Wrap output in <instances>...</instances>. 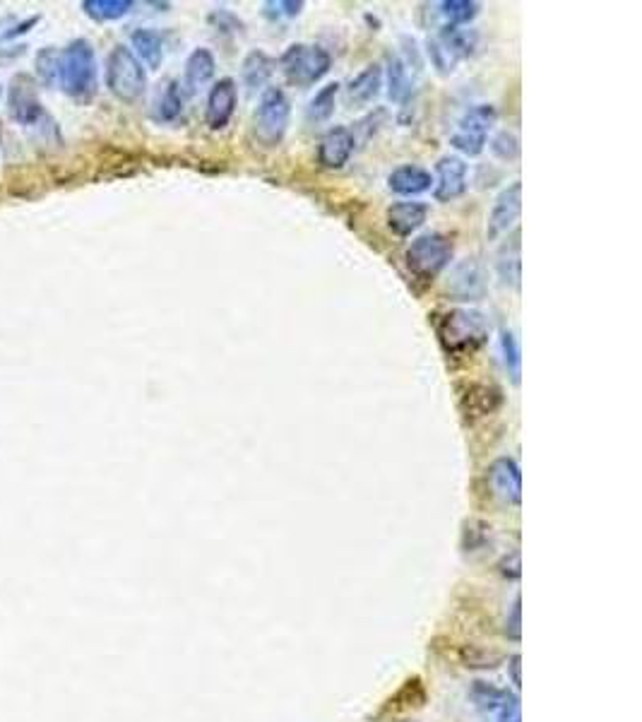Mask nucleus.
<instances>
[{
	"instance_id": "2",
	"label": "nucleus",
	"mask_w": 642,
	"mask_h": 722,
	"mask_svg": "<svg viewBox=\"0 0 642 722\" xmlns=\"http://www.w3.org/2000/svg\"><path fill=\"white\" fill-rule=\"evenodd\" d=\"M7 109L10 116L20 123L22 128L27 130L29 135L35 137L36 143L46 145H61V128L54 121V116L44 109V104L36 99L35 80L29 75H17L10 87L7 96Z\"/></svg>"
},
{
	"instance_id": "21",
	"label": "nucleus",
	"mask_w": 642,
	"mask_h": 722,
	"mask_svg": "<svg viewBox=\"0 0 642 722\" xmlns=\"http://www.w3.org/2000/svg\"><path fill=\"white\" fill-rule=\"evenodd\" d=\"M337 96H339V82H330L316 92L308 106H306V123L308 125H325L335 116L337 109Z\"/></svg>"
},
{
	"instance_id": "19",
	"label": "nucleus",
	"mask_w": 642,
	"mask_h": 722,
	"mask_svg": "<svg viewBox=\"0 0 642 722\" xmlns=\"http://www.w3.org/2000/svg\"><path fill=\"white\" fill-rule=\"evenodd\" d=\"M216 73V61L210 48H196L186 61V77L183 87H188V95H196L197 89L210 85Z\"/></svg>"
},
{
	"instance_id": "8",
	"label": "nucleus",
	"mask_w": 642,
	"mask_h": 722,
	"mask_svg": "<svg viewBox=\"0 0 642 722\" xmlns=\"http://www.w3.org/2000/svg\"><path fill=\"white\" fill-rule=\"evenodd\" d=\"M498 121V111L494 104H474L465 111L455 125L450 145L455 150L462 152L465 157H479L488 143V135Z\"/></svg>"
},
{
	"instance_id": "37",
	"label": "nucleus",
	"mask_w": 642,
	"mask_h": 722,
	"mask_svg": "<svg viewBox=\"0 0 642 722\" xmlns=\"http://www.w3.org/2000/svg\"><path fill=\"white\" fill-rule=\"evenodd\" d=\"M503 631H506L507 641L520 643V638H522V600H520V595L515 597L513 607H510V612H507L506 628H503Z\"/></svg>"
},
{
	"instance_id": "41",
	"label": "nucleus",
	"mask_w": 642,
	"mask_h": 722,
	"mask_svg": "<svg viewBox=\"0 0 642 722\" xmlns=\"http://www.w3.org/2000/svg\"><path fill=\"white\" fill-rule=\"evenodd\" d=\"M36 22H39V17H29V20H25L22 25H17V27H13L10 32H5V35H3V39L10 41V39H17L20 35H27L29 29L35 27Z\"/></svg>"
},
{
	"instance_id": "10",
	"label": "nucleus",
	"mask_w": 642,
	"mask_h": 722,
	"mask_svg": "<svg viewBox=\"0 0 642 722\" xmlns=\"http://www.w3.org/2000/svg\"><path fill=\"white\" fill-rule=\"evenodd\" d=\"M446 292L453 301H479L487 294V273L476 258L455 263L447 275Z\"/></svg>"
},
{
	"instance_id": "31",
	"label": "nucleus",
	"mask_w": 642,
	"mask_h": 722,
	"mask_svg": "<svg viewBox=\"0 0 642 722\" xmlns=\"http://www.w3.org/2000/svg\"><path fill=\"white\" fill-rule=\"evenodd\" d=\"M500 349H503V361H506L507 376L513 378L515 386H520L522 376V356H520V345L510 330H500Z\"/></svg>"
},
{
	"instance_id": "24",
	"label": "nucleus",
	"mask_w": 642,
	"mask_h": 722,
	"mask_svg": "<svg viewBox=\"0 0 642 722\" xmlns=\"http://www.w3.org/2000/svg\"><path fill=\"white\" fill-rule=\"evenodd\" d=\"M133 7V0H82V10L95 22L123 20Z\"/></svg>"
},
{
	"instance_id": "12",
	"label": "nucleus",
	"mask_w": 642,
	"mask_h": 722,
	"mask_svg": "<svg viewBox=\"0 0 642 722\" xmlns=\"http://www.w3.org/2000/svg\"><path fill=\"white\" fill-rule=\"evenodd\" d=\"M466 176H469V169H466L465 159L455 157V155L440 157L436 164V176H433V198L438 203L462 198L469 186Z\"/></svg>"
},
{
	"instance_id": "13",
	"label": "nucleus",
	"mask_w": 642,
	"mask_h": 722,
	"mask_svg": "<svg viewBox=\"0 0 642 722\" xmlns=\"http://www.w3.org/2000/svg\"><path fill=\"white\" fill-rule=\"evenodd\" d=\"M488 486L494 496L507 506H520L522 501V472L513 457H496L487 470Z\"/></svg>"
},
{
	"instance_id": "7",
	"label": "nucleus",
	"mask_w": 642,
	"mask_h": 722,
	"mask_svg": "<svg viewBox=\"0 0 642 722\" xmlns=\"http://www.w3.org/2000/svg\"><path fill=\"white\" fill-rule=\"evenodd\" d=\"M332 58L323 46L316 44H291L279 55V68L286 80L296 87H311L330 73Z\"/></svg>"
},
{
	"instance_id": "35",
	"label": "nucleus",
	"mask_w": 642,
	"mask_h": 722,
	"mask_svg": "<svg viewBox=\"0 0 642 722\" xmlns=\"http://www.w3.org/2000/svg\"><path fill=\"white\" fill-rule=\"evenodd\" d=\"M265 17H272V20H279V17H296L304 10V3L301 0H270L265 3Z\"/></svg>"
},
{
	"instance_id": "25",
	"label": "nucleus",
	"mask_w": 642,
	"mask_h": 722,
	"mask_svg": "<svg viewBox=\"0 0 642 722\" xmlns=\"http://www.w3.org/2000/svg\"><path fill=\"white\" fill-rule=\"evenodd\" d=\"M479 15V3L474 0H443L438 3V17L443 27H462Z\"/></svg>"
},
{
	"instance_id": "32",
	"label": "nucleus",
	"mask_w": 642,
	"mask_h": 722,
	"mask_svg": "<svg viewBox=\"0 0 642 722\" xmlns=\"http://www.w3.org/2000/svg\"><path fill=\"white\" fill-rule=\"evenodd\" d=\"M491 152L503 162H515L520 157V137L515 135L513 130H500L491 140Z\"/></svg>"
},
{
	"instance_id": "3",
	"label": "nucleus",
	"mask_w": 642,
	"mask_h": 722,
	"mask_svg": "<svg viewBox=\"0 0 642 722\" xmlns=\"http://www.w3.org/2000/svg\"><path fill=\"white\" fill-rule=\"evenodd\" d=\"M61 89L75 102H89L99 87L96 54L87 39H75L61 51Z\"/></svg>"
},
{
	"instance_id": "34",
	"label": "nucleus",
	"mask_w": 642,
	"mask_h": 722,
	"mask_svg": "<svg viewBox=\"0 0 642 722\" xmlns=\"http://www.w3.org/2000/svg\"><path fill=\"white\" fill-rule=\"evenodd\" d=\"M210 25L215 27L216 35H238V32H244V22L238 20L234 13H229V10H224V7L212 10Z\"/></svg>"
},
{
	"instance_id": "30",
	"label": "nucleus",
	"mask_w": 642,
	"mask_h": 722,
	"mask_svg": "<svg viewBox=\"0 0 642 722\" xmlns=\"http://www.w3.org/2000/svg\"><path fill=\"white\" fill-rule=\"evenodd\" d=\"M58 73H61V54L54 46L41 48L36 54V77L44 82L46 87L58 85Z\"/></svg>"
},
{
	"instance_id": "27",
	"label": "nucleus",
	"mask_w": 642,
	"mask_h": 722,
	"mask_svg": "<svg viewBox=\"0 0 642 722\" xmlns=\"http://www.w3.org/2000/svg\"><path fill=\"white\" fill-rule=\"evenodd\" d=\"M469 698H472L474 706L481 713H498L503 708V703L510 698V694H507L506 688H498L488 682H474L472 691H469Z\"/></svg>"
},
{
	"instance_id": "33",
	"label": "nucleus",
	"mask_w": 642,
	"mask_h": 722,
	"mask_svg": "<svg viewBox=\"0 0 642 722\" xmlns=\"http://www.w3.org/2000/svg\"><path fill=\"white\" fill-rule=\"evenodd\" d=\"M498 273H500V277H503L506 282H510V285H515V286L520 285V244L513 248V256L507 253V248L500 253Z\"/></svg>"
},
{
	"instance_id": "4",
	"label": "nucleus",
	"mask_w": 642,
	"mask_h": 722,
	"mask_svg": "<svg viewBox=\"0 0 642 722\" xmlns=\"http://www.w3.org/2000/svg\"><path fill=\"white\" fill-rule=\"evenodd\" d=\"M106 87L123 104L140 102L147 92V70L128 46H114L106 58Z\"/></svg>"
},
{
	"instance_id": "20",
	"label": "nucleus",
	"mask_w": 642,
	"mask_h": 722,
	"mask_svg": "<svg viewBox=\"0 0 642 722\" xmlns=\"http://www.w3.org/2000/svg\"><path fill=\"white\" fill-rule=\"evenodd\" d=\"M130 44H133V54L140 63H145L149 70H156L162 65L164 61V39L159 32L155 29H135L133 36H130Z\"/></svg>"
},
{
	"instance_id": "26",
	"label": "nucleus",
	"mask_w": 642,
	"mask_h": 722,
	"mask_svg": "<svg viewBox=\"0 0 642 722\" xmlns=\"http://www.w3.org/2000/svg\"><path fill=\"white\" fill-rule=\"evenodd\" d=\"M183 114L181 82L171 80L155 104V118L159 123H174Z\"/></svg>"
},
{
	"instance_id": "18",
	"label": "nucleus",
	"mask_w": 642,
	"mask_h": 722,
	"mask_svg": "<svg viewBox=\"0 0 642 722\" xmlns=\"http://www.w3.org/2000/svg\"><path fill=\"white\" fill-rule=\"evenodd\" d=\"M383 89V68L380 65H368L358 73L356 77H352L349 87H346V104L354 109L368 106L380 96Z\"/></svg>"
},
{
	"instance_id": "9",
	"label": "nucleus",
	"mask_w": 642,
	"mask_h": 722,
	"mask_svg": "<svg viewBox=\"0 0 642 722\" xmlns=\"http://www.w3.org/2000/svg\"><path fill=\"white\" fill-rule=\"evenodd\" d=\"M479 44V35L474 29L462 27H440L438 35L428 39V55L436 68L447 75L457 68V63L469 58Z\"/></svg>"
},
{
	"instance_id": "23",
	"label": "nucleus",
	"mask_w": 642,
	"mask_h": 722,
	"mask_svg": "<svg viewBox=\"0 0 642 722\" xmlns=\"http://www.w3.org/2000/svg\"><path fill=\"white\" fill-rule=\"evenodd\" d=\"M387 96L395 104H406L412 96V77L409 68L399 55L387 58Z\"/></svg>"
},
{
	"instance_id": "22",
	"label": "nucleus",
	"mask_w": 642,
	"mask_h": 722,
	"mask_svg": "<svg viewBox=\"0 0 642 722\" xmlns=\"http://www.w3.org/2000/svg\"><path fill=\"white\" fill-rule=\"evenodd\" d=\"M272 73H275V61H272L265 51H250V54L246 55L241 75H244L246 87H248L250 92L263 89L265 85L270 82Z\"/></svg>"
},
{
	"instance_id": "39",
	"label": "nucleus",
	"mask_w": 642,
	"mask_h": 722,
	"mask_svg": "<svg viewBox=\"0 0 642 722\" xmlns=\"http://www.w3.org/2000/svg\"><path fill=\"white\" fill-rule=\"evenodd\" d=\"M498 722H522V710H520V698L510 696L503 708L498 710Z\"/></svg>"
},
{
	"instance_id": "1",
	"label": "nucleus",
	"mask_w": 642,
	"mask_h": 722,
	"mask_svg": "<svg viewBox=\"0 0 642 722\" xmlns=\"http://www.w3.org/2000/svg\"><path fill=\"white\" fill-rule=\"evenodd\" d=\"M491 333L487 316L474 308H450L436 318V335L450 356H466L484 347Z\"/></svg>"
},
{
	"instance_id": "6",
	"label": "nucleus",
	"mask_w": 642,
	"mask_h": 722,
	"mask_svg": "<svg viewBox=\"0 0 642 722\" xmlns=\"http://www.w3.org/2000/svg\"><path fill=\"white\" fill-rule=\"evenodd\" d=\"M291 104L286 99L285 89L265 87L257 102L256 116H253V133L263 147H277L285 140L289 130Z\"/></svg>"
},
{
	"instance_id": "5",
	"label": "nucleus",
	"mask_w": 642,
	"mask_h": 722,
	"mask_svg": "<svg viewBox=\"0 0 642 722\" xmlns=\"http://www.w3.org/2000/svg\"><path fill=\"white\" fill-rule=\"evenodd\" d=\"M455 244L450 236L440 232H426L416 236L412 244L406 246L405 263L412 270L414 277L419 280H433L438 277L453 260Z\"/></svg>"
},
{
	"instance_id": "11",
	"label": "nucleus",
	"mask_w": 642,
	"mask_h": 722,
	"mask_svg": "<svg viewBox=\"0 0 642 722\" xmlns=\"http://www.w3.org/2000/svg\"><path fill=\"white\" fill-rule=\"evenodd\" d=\"M522 212V184L515 181L507 188L496 196L494 205H491V212H488V222H487V239L488 241H498L500 236H506L520 219Z\"/></svg>"
},
{
	"instance_id": "16",
	"label": "nucleus",
	"mask_w": 642,
	"mask_h": 722,
	"mask_svg": "<svg viewBox=\"0 0 642 722\" xmlns=\"http://www.w3.org/2000/svg\"><path fill=\"white\" fill-rule=\"evenodd\" d=\"M387 186L399 198H416L421 193L431 191L433 176L431 171L419 164H402L387 176Z\"/></svg>"
},
{
	"instance_id": "14",
	"label": "nucleus",
	"mask_w": 642,
	"mask_h": 722,
	"mask_svg": "<svg viewBox=\"0 0 642 722\" xmlns=\"http://www.w3.org/2000/svg\"><path fill=\"white\" fill-rule=\"evenodd\" d=\"M354 147H356V137L346 125H335L320 137L318 143V164L323 169L337 171L342 166L349 164L354 155Z\"/></svg>"
},
{
	"instance_id": "40",
	"label": "nucleus",
	"mask_w": 642,
	"mask_h": 722,
	"mask_svg": "<svg viewBox=\"0 0 642 722\" xmlns=\"http://www.w3.org/2000/svg\"><path fill=\"white\" fill-rule=\"evenodd\" d=\"M507 672H510V682H513V687L517 688V691H520V687H522V657L517 653L507 657Z\"/></svg>"
},
{
	"instance_id": "29",
	"label": "nucleus",
	"mask_w": 642,
	"mask_h": 722,
	"mask_svg": "<svg viewBox=\"0 0 642 722\" xmlns=\"http://www.w3.org/2000/svg\"><path fill=\"white\" fill-rule=\"evenodd\" d=\"M457 657H460L462 667L466 669H494L500 665V657L498 653H494V650H487V647H479V646H460V653H457Z\"/></svg>"
},
{
	"instance_id": "28",
	"label": "nucleus",
	"mask_w": 642,
	"mask_h": 722,
	"mask_svg": "<svg viewBox=\"0 0 642 722\" xmlns=\"http://www.w3.org/2000/svg\"><path fill=\"white\" fill-rule=\"evenodd\" d=\"M428 694H426V687H424V682H421L419 677H412V679H406L405 687L399 688L397 694H395V698H390V706L395 703V708H402V710H414V708H421L424 703H426Z\"/></svg>"
},
{
	"instance_id": "42",
	"label": "nucleus",
	"mask_w": 642,
	"mask_h": 722,
	"mask_svg": "<svg viewBox=\"0 0 642 722\" xmlns=\"http://www.w3.org/2000/svg\"><path fill=\"white\" fill-rule=\"evenodd\" d=\"M0 99H3V85H0Z\"/></svg>"
},
{
	"instance_id": "38",
	"label": "nucleus",
	"mask_w": 642,
	"mask_h": 722,
	"mask_svg": "<svg viewBox=\"0 0 642 722\" xmlns=\"http://www.w3.org/2000/svg\"><path fill=\"white\" fill-rule=\"evenodd\" d=\"M498 573L503 578L507 580H517L522 576V564H520V554L510 552L507 557H503L498 564Z\"/></svg>"
},
{
	"instance_id": "36",
	"label": "nucleus",
	"mask_w": 642,
	"mask_h": 722,
	"mask_svg": "<svg viewBox=\"0 0 642 722\" xmlns=\"http://www.w3.org/2000/svg\"><path fill=\"white\" fill-rule=\"evenodd\" d=\"M488 530H491V527H487L484 523H476V520L466 523L465 552H476V549H484V547H487V539H488Z\"/></svg>"
},
{
	"instance_id": "17",
	"label": "nucleus",
	"mask_w": 642,
	"mask_h": 722,
	"mask_svg": "<svg viewBox=\"0 0 642 722\" xmlns=\"http://www.w3.org/2000/svg\"><path fill=\"white\" fill-rule=\"evenodd\" d=\"M428 219V205L419 200H399L387 207V226L397 236H412Z\"/></svg>"
},
{
	"instance_id": "15",
	"label": "nucleus",
	"mask_w": 642,
	"mask_h": 722,
	"mask_svg": "<svg viewBox=\"0 0 642 722\" xmlns=\"http://www.w3.org/2000/svg\"><path fill=\"white\" fill-rule=\"evenodd\" d=\"M238 104L236 82L231 77H222L207 95V106H205V123L210 130H224L234 118Z\"/></svg>"
}]
</instances>
